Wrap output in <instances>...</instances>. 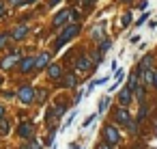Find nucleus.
<instances>
[{
    "label": "nucleus",
    "instance_id": "obj_22",
    "mask_svg": "<svg viewBox=\"0 0 157 149\" xmlns=\"http://www.w3.org/2000/svg\"><path fill=\"white\" fill-rule=\"evenodd\" d=\"M108 104H110V97H103V99H101V104H99V115L108 108Z\"/></svg>",
    "mask_w": 157,
    "mask_h": 149
},
{
    "label": "nucleus",
    "instance_id": "obj_8",
    "mask_svg": "<svg viewBox=\"0 0 157 149\" xmlns=\"http://www.w3.org/2000/svg\"><path fill=\"white\" fill-rule=\"evenodd\" d=\"M58 84L60 87H67V89H75L78 87V74H65V78Z\"/></svg>",
    "mask_w": 157,
    "mask_h": 149
},
{
    "label": "nucleus",
    "instance_id": "obj_1",
    "mask_svg": "<svg viewBox=\"0 0 157 149\" xmlns=\"http://www.w3.org/2000/svg\"><path fill=\"white\" fill-rule=\"evenodd\" d=\"M78 33H80V24H69V26H65V30L58 35L56 43H54V50H60V48H63L67 41H71Z\"/></svg>",
    "mask_w": 157,
    "mask_h": 149
},
{
    "label": "nucleus",
    "instance_id": "obj_7",
    "mask_svg": "<svg viewBox=\"0 0 157 149\" xmlns=\"http://www.w3.org/2000/svg\"><path fill=\"white\" fill-rule=\"evenodd\" d=\"M69 20H71V11L63 9V11H58V13H56V18H54V22H52V24H54V28H60V26H63V24H67Z\"/></svg>",
    "mask_w": 157,
    "mask_h": 149
},
{
    "label": "nucleus",
    "instance_id": "obj_23",
    "mask_svg": "<svg viewBox=\"0 0 157 149\" xmlns=\"http://www.w3.org/2000/svg\"><path fill=\"white\" fill-rule=\"evenodd\" d=\"M144 119H146V106L142 104L140 106V112H138V121H144Z\"/></svg>",
    "mask_w": 157,
    "mask_h": 149
},
{
    "label": "nucleus",
    "instance_id": "obj_32",
    "mask_svg": "<svg viewBox=\"0 0 157 149\" xmlns=\"http://www.w3.org/2000/svg\"><path fill=\"white\" fill-rule=\"evenodd\" d=\"M110 147H112V145H108V143H105V145H101V147H97V149H110Z\"/></svg>",
    "mask_w": 157,
    "mask_h": 149
},
{
    "label": "nucleus",
    "instance_id": "obj_25",
    "mask_svg": "<svg viewBox=\"0 0 157 149\" xmlns=\"http://www.w3.org/2000/svg\"><path fill=\"white\" fill-rule=\"evenodd\" d=\"M129 22H131V13H125L123 15V26H129Z\"/></svg>",
    "mask_w": 157,
    "mask_h": 149
},
{
    "label": "nucleus",
    "instance_id": "obj_14",
    "mask_svg": "<svg viewBox=\"0 0 157 149\" xmlns=\"http://www.w3.org/2000/svg\"><path fill=\"white\" fill-rule=\"evenodd\" d=\"M114 117H116V121H118V123H125V125L129 123V112L125 110V106H123V108H118V110L114 112Z\"/></svg>",
    "mask_w": 157,
    "mask_h": 149
},
{
    "label": "nucleus",
    "instance_id": "obj_4",
    "mask_svg": "<svg viewBox=\"0 0 157 149\" xmlns=\"http://www.w3.org/2000/svg\"><path fill=\"white\" fill-rule=\"evenodd\" d=\"M97 65L93 63V58H88V56H80L78 61H75V71H88V69H95Z\"/></svg>",
    "mask_w": 157,
    "mask_h": 149
},
{
    "label": "nucleus",
    "instance_id": "obj_20",
    "mask_svg": "<svg viewBox=\"0 0 157 149\" xmlns=\"http://www.w3.org/2000/svg\"><path fill=\"white\" fill-rule=\"evenodd\" d=\"M9 127H11V125H9V121L2 117V119H0V134H7V132H9Z\"/></svg>",
    "mask_w": 157,
    "mask_h": 149
},
{
    "label": "nucleus",
    "instance_id": "obj_24",
    "mask_svg": "<svg viewBox=\"0 0 157 149\" xmlns=\"http://www.w3.org/2000/svg\"><path fill=\"white\" fill-rule=\"evenodd\" d=\"M93 37H95V39H103V30H101V28H95V30H93Z\"/></svg>",
    "mask_w": 157,
    "mask_h": 149
},
{
    "label": "nucleus",
    "instance_id": "obj_37",
    "mask_svg": "<svg viewBox=\"0 0 157 149\" xmlns=\"http://www.w3.org/2000/svg\"><path fill=\"white\" fill-rule=\"evenodd\" d=\"M153 84H155V87H157V74H155V82H153Z\"/></svg>",
    "mask_w": 157,
    "mask_h": 149
},
{
    "label": "nucleus",
    "instance_id": "obj_31",
    "mask_svg": "<svg viewBox=\"0 0 157 149\" xmlns=\"http://www.w3.org/2000/svg\"><path fill=\"white\" fill-rule=\"evenodd\" d=\"M2 117H5V106L0 104V119H2Z\"/></svg>",
    "mask_w": 157,
    "mask_h": 149
},
{
    "label": "nucleus",
    "instance_id": "obj_10",
    "mask_svg": "<svg viewBox=\"0 0 157 149\" xmlns=\"http://www.w3.org/2000/svg\"><path fill=\"white\" fill-rule=\"evenodd\" d=\"M48 76H50L52 80H58V78L63 76V65H56V63L52 65V63H50V65H48Z\"/></svg>",
    "mask_w": 157,
    "mask_h": 149
},
{
    "label": "nucleus",
    "instance_id": "obj_3",
    "mask_svg": "<svg viewBox=\"0 0 157 149\" xmlns=\"http://www.w3.org/2000/svg\"><path fill=\"white\" fill-rule=\"evenodd\" d=\"M103 138H105L108 145H116V143L121 140V134H118V130H116L114 125H105V130H103Z\"/></svg>",
    "mask_w": 157,
    "mask_h": 149
},
{
    "label": "nucleus",
    "instance_id": "obj_28",
    "mask_svg": "<svg viewBox=\"0 0 157 149\" xmlns=\"http://www.w3.org/2000/svg\"><path fill=\"white\" fill-rule=\"evenodd\" d=\"M24 2V0H9V5H13V7H20Z\"/></svg>",
    "mask_w": 157,
    "mask_h": 149
},
{
    "label": "nucleus",
    "instance_id": "obj_26",
    "mask_svg": "<svg viewBox=\"0 0 157 149\" xmlns=\"http://www.w3.org/2000/svg\"><path fill=\"white\" fill-rule=\"evenodd\" d=\"M127 127H129V130H131L133 134L138 132V123H133V121H129V123H127Z\"/></svg>",
    "mask_w": 157,
    "mask_h": 149
},
{
    "label": "nucleus",
    "instance_id": "obj_6",
    "mask_svg": "<svg viewBox=\"0 0 157 149\" xmlns=\"http://www.w3.org/2000/svg\"><path fill=\"white\" fill-rule=\"evenodd\" d=\"M33 69H37V56H26V58L20 61V71L22 74H28Z\"/></svg>",
    "mask_w": 157,
    "mask_h": 149
},
{
    "label": "nucleus",
    "instance_id": "obj_16",
    "mask_svg": "<svg viewBox=\"0 0 157 149\" xmlns=\"http://www.w3.org/2000/svg\"><path fill=\"white\" fill-rule=\"evenodd\" d=\"M142 80H144V84H153V82H155V74L148 71V69H144V71H142Z\"/></svg>",
    "mask_w": 157,
    "mask_h": 149
},
{
    "label": "nucleus",
    "instance_id": "obj_39",
    "mask_svg": "<svg viewBox=\"0 0 157 149\" xmlns=\"http://www.w3.org/2000/svg\"><path fill=\"white\" fill-rule=\"evenodd\" d=\"M0 84H2V78H0Z\"/></svg>",
    "mask_w": 157,
    "mask_h": 149
},
{
    "label": "nucleus",
    "instance_id": "obj_34",
    "mask_svg": "<svg viewBox=\"0 0 157 149\" xmlns=\"http://www.w3.org/2000/svg\"><path fill=\"white\" fill-rule=\"evenodd\" d=\"M5 13V2H0V15Z\"/></svg>",
    "mask_w": 157,
    "mask_h": 149
},
{
    "label": "nucleus",
    "instance_id": "obj_12",
    "mask_svg": "<svg viewBox=\"0 0 157 149\" xmlns=\"http://www.w3.org/2000/svg\"><path fill=\"white\" fill-rule=\"evenodd\" d=\"M26 35H28V26H24V24L17 26V28H13V33H11V37H13L15 41H22Z\"/></svg>",
    "mask_w": 157,
    "mask_h": 149
},
{
    "label": "nucleus",
    "instance_id": "obj_27",
    "mask_svg": "<svg viewBox=\"0 0 157 149\" xmlns=\"http://www.w3.org/2000/svg\"><path fill=\"white\" fill-rule=\"evenodd\" d=\"M28 149H41V145H39V143H37V140H33V143H30V147H28Z\"/></svg>",
    "mask_w": 157,
    "mask_h": 149
},
{
    "label": "nucleus",
    "instance_id": "obj_35",
    "mask_svg": "<svg viewBox=\"0 0 157 149\" xmlns=\"http://www.w3.org/2000/svg\"><path fill=\"white\" fill-rule=\"evenodd\" d=\"M60 0H50V7H54V5H58Z\"/></svg>",
    "mask_w": 157,
    "mask_h": 149
},
{
    "label": "nucleus",
    "instance_id": "obj_33",
    "mask_svg": "<svg viewBox=\"0 0 157 149\" xmlns=\"http://www.w3.org/2000/svg\"><path fill=\"white\" fill-rule=\"evenodd\" d=\"M33 2H37V0H24L22 5H33Z\"/></svg>",
    "mask_w": 157,
    "mask_h": 149
},
{
    "label": "nucleus",
    "instance_id": "obj_30",
    "mask_svg": "<svg viewBox=\"0 0 157 149\" xmlns=\"http://www.w3.org/2000/svg\"><path fill=\"white\" fill-rule=\"evenodd\" d=\"M13 95H15V93H11V91H7V93H2V97H5V99H11Z\"/></svg>",
    "mask_w": 157,
    "mask_h": 149
},
{
    "label": "nucleus",
    "instance_id": "obj_19",
    "mask_svg": "<svg viewBox=\"0 0 157 149\" xmlns=\"http://www.w3.org/2000/svg\"><path fill=\"white\" fill-rule=\"evenodd\" d=\"M9 39H13V37H11V33H2V35H0V48H7Z\"/></svg>",
    "mask_w": 157,
    "mask_h": 149
},
{
    "label": "nucleus",
    "instance_id": "obj_29",
    "mask_svg": "<svg viewBox=\"0 0 157 149\" xmlns=\"http://www.w3.org/2000/svg\"><path fill=\"white\" fill-rule=\"evenodd\" d=\"M146 18H148V13H142V18H140V20H138V26H140V24H142V22H146Z\"/></svg>",
    "mask_w": 157,
    "mask_h": 149
},
{
    "label": "nucleus",
    "instance_id": "obj_11",
    "mask_svg": "<svg viewBox=\"0 0 157 149\" xmlns=\"http://www.w3.org/2000/svg\"><path fill=\"white\" fill-rule=\"evenodd\" d=\"M131 93H133V91H131L129 87H125V89L118 93V102H121V106H129V104H131Z\"/></svg>",
    "mask_w": 157,
    "mask_h": 149
},
{
    "label": "nucleus",
    "instance_id": "obj_36",
    "mask_svg": "<svg viewBox=\"0 0 157 149\" xmlns=\"http://www.w3.org/2000/svg\"><path fill=\"white\" fill-rule=\"evenodd\" d=\"M82 2H86V5H90V2H93V0H82Z\"/></svg>",
    "mask_w": 157,
    "mask_h": 149
},
{
    "label": "nucleus",
    "instance_id": "obj_13",
    "mask_svg": "<svg viewBox=\"0 0 157 149\" xmlns=\"http://www.w3.org/2000/svg\"><path fill=\"white\" fill-rule=\"evenodd\" d=\"M50 54L48 52H43V54H39L37 56V69H48V65H50Z\"/></svg>",
    "mask_w": 157,
    "mask_h": 149
},
{
    "label": "nucleus",
    "instance_id": "obj_5",
    "mask_svg": "<svg viewBox=\"0 0 157 149\" xmlns=\"http://www.w3.org/2000/svg\"><path fill=\"white\" fill-rule=\"evenodd\" d=\"M15 65H20V52H11L9 56H5L2 61H0V67H2V69H13Z\"/></svg>",
    "mask_w": 157,
    "mask_h": 149
},
{
    "label": "nucleus",
    "instance_id": "obj_2",
    "mask_svg": "<svg viewBox=\"0 0 157 149\" xmlns=\"http://www.w3.org/2000/svg\"><path fill=\"white\" fill-rule=\"evenodd\" d=\"M17 99H20L24 106L33 104V102H35V89H33L30 84H22L20 91H17Z\"/></svg>",
    "mask_w": 157,
    "mask_h": 149
},
{
    "label": "nucleus",
    "instance_id": "obj_38",
    "mask_svg": "<svg viewBox=\"0 0 157 149\" xmlns=\"http://www.w3.org/2000/svg\"><path fill=\"white\" fill-rule=\"evenodd\" d=\"M123 2H131V0H123Z\"/></svg>",
    "mask_w": 157,
    "mask_h": 149
},
{
    "label": "nucleus",
    "instance_id": "obj_17",
    "mask_svg": "<svg viewBox=\"0 0 157 149\" xmlns=\"http://www.w3.org/2000/svg\"><path fill=\"white\" fill-rule=\"evenodd\" d=\"M45 97H48L45 89H35V102H45Z\"/></svg>",
    "mask_w": 157,
    "mask_h": 149
},
{
    "label": "nucleus",
    "instance_id": "obj_9",
    "mask_svg": "<svg viewBox=\"0 0 157 149\" xmlns=\"http://www.w3.org/2000/svg\"><path fill=\"white\" fill-rule=\"evenodd\" d=\"M17 134H20L22 138H33V123H30V121H24V123H20V127H17Z\"/></svg>",
    "mask_w": 157,
    "mask_h": 149
},
{
    "label": "nucleus",
    "instance_id": "obj_18",
    "mask_svg": "<svg viewBox=\"0 0 157 149\" xmlns=\"http://www.w3.org/2000/svg\"><path fill=\"white\" fill-rule=\"evenodd\" d=\"M127 87H129L131 91H136V89H138V74H131V76H129V82H127Z\"/></svg>",
    "mask_w": 157,
    "mask_h": 149
},
{
    "label": "nucleus",
    "instance_id": "obj_15",
    "mask_svg": "<svg viewBox=\"0 0 157 149\" xmlns=\"http://www.w3.org/2000/svg\"><path fill=\"white\" fill-rule=\"evenodd\" d=\"M151 65H153V56H151V54H146V56L140 61V71H144V69H151Z\"/></svg>",
    "mask_w": 157,
    "mask_h": 149
},
{
    "label": "nucleus",
    "instance_id": "obj_21",
    "mask_svg": "<svg viewBox=\"0 0 157 149\" xmlns=\"http://www.w3.org/2000/svg\"><path fill=\"white\" fill-rule=\"evenodd\" d=\"M110 46H112V43H110V39H103V41H101V46H99V52H108V50H110Z\"/></svg>",
    "mask_w": 157,
    "mask_h": 149
}]
</instances>
